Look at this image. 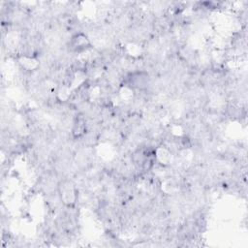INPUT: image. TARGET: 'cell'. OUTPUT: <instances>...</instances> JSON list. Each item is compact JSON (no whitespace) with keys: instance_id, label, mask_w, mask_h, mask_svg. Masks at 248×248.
<instances>
[{"instance_id":"obj_1","label":"cell","mask_w":248,"mask_h":248,"mask_svg":"<svg viewBox=\"0 0 248 248\" xmlns=\"http://www.w3.org/2000/svg\"><path fill=\"white\" fill-rule=\"evenodd\" d=\"M125 83L134 90H144L150 84V77L145 71H134L126 76Z\"/></svg>"},{"instance_id":"obj_2","label":"cell","mask_w":248,"mask_h":248,"mask_svg":"<svg viewBox=\"0 0 248 248\" xmlns=\"http://www.w3.org/2000/svg\"><path fill=\"white\" fill-rule=\"evenodd\" d=\"M70 48L78 53L86 51L87 49H89L91 47V42L88 39V37L82 33V32H78L76 33L75 35H73L70 39Z\"/></svg>"}]
</instances>
